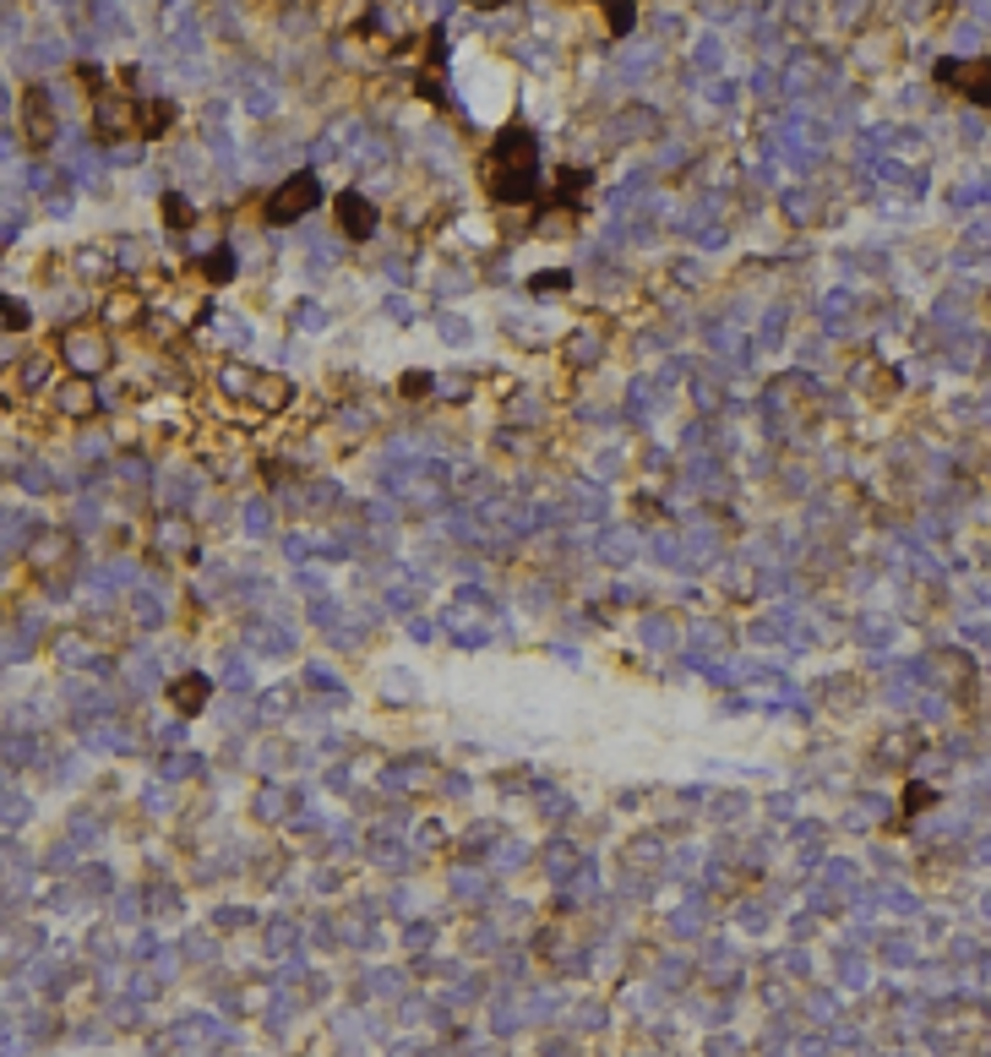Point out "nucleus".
I'll return each mask as SVG.
<instances>
[{
	"label": "nucleus",
	"instance_id": "nucleus-1",
	"mask_svg": "<svg viewBox=\"0 0 991 1057\" xmlns=\"http://www.w3.org/2000/svg\"><path fill=\"white\" fill-rule=\"evenodd\" d=\"M485 175H491V191H496L502 202H529V196H534V143H529L523 126H507V132L491 143Z\"/></svg>",
	"mask_w": 991,
	"mask_h": 1057
},
{
	"label": "nucleus",
	"instance_id": "nucleus-2",
	"mask_svg": "<svg viewBox=\"0 0 991 1057\" xmlns=\"http://www.w3.org/2000/svg\"><path fill=\"white\" fill-rule=\"evenodd\" d=\"M316 196H322L316 175H294V180H283L279 191H273V202H268V218H273V224H289V218L311 213V207H316Z\"/></svg>",
	"mask_w": 991,
	"mask_h": 1057
},
{
	"label": "nucleus",
	"instance_id": "nucleus-3",
	"mask_svg": "<svg viewBox=\"0 0 991 1057\" xmlns=\"http://www.w3.org/2000/svg\"><path fill=\"white\" fill-rule=\"evenodd\" d=\"M937 82L965 88V99H976V104H991V60H943Z\"/></svg>",
	"mask_w": 991,
	"mask_h": 1057
},
{
	"label": "nucleus",
	"instance_id": "nucleus-4",
	"mask_svg": "<svg viewBox=\"0 0 991 1057\" xmlns=\"http://www.w3.org/2000/svg\"><path fill=\"white\" fill-rule=\"evenodd\" d=\"M224 387H251V404H257V409H279L283 398H289V382H283V376H268V371H240V366H229V371H224Z\"/></svg>",
	"mask_w": 991,
	"mask_h": 1057
},
{
	"label": "nucleus",
	"instance_id": "nucleus-5",
	"mask_svg": "<svg viewBox=\"0 0 991 1057\" xmlns=\"http://www.w3.org/2000/svg\"><path fill=\"white\" fill-rule=\"evenodd\" d=\"M60 344H66V355H71L82 371H104V366H110V344H104L99 327H71Z\"/></svg>",
	"mask_w": 991,
	"mask_h": 1057
},
{
	"label": "nucleus",
	"instance_id": "nucleus-6",
	"mask_svg": "<svg viewBox=\"0 0 991 1057\" xmlns=\"http://www.w3.org/2000/svg\"><path fill=\"white\" fill-rule=\"evenodd\" d=\"M338 224H344V235H371V229H376V207H371L365 196L344 191V196H338Z\"/></svg>",
	"mask_w": 991,
	"mask_h": 1057
},
{
	"label": "nucleus",
	"instance_id": "nucleus-7",
	"mask_svg": "<svg viewBox=\"0 0 991 1057\" xmlns=\"http://www.w3.org/2000/svg\"><path fill=\"white\" fill-rule=\"evenodd\" d=\"M27 143H33V148L49 143V110H44V93H38V88L27 93Z\"/></svg>",
	"mask_w": 991,
	"mask_h": 1057
},
{
	"label": "nucleus",
	"instance_id": "nucleus-8",
	"mask_svg": "<svg viewBox=\"0 0 991 1057\" xmlns=\"http://www.w3.org/2000/svg\"><path fill=\"white\" fill-rule=\"evenodd\" d=\"M60 409H66V415H88V409H93V382H88V376L66 382V387H60Z\"/></svg>",
	"mask_w": 991,
	"mask_h": 1057
},
{
	"label": "nucleus",
	"instance_id": "nucleus-9",
	"mask_svg": "<svg viewBox=\"0 0 991 1057\" xmlns=\"http://www.w3.org/2000/svg\"><path fill=\"white\" fill-rule=\"evenodd\" d=\"M202 698H207V682H202V676H180V682H174V704H180V709H196Z\"/></svg>",
	"mask_w": 991,
	"mask_h": 1057
},
{
	"label": "nucleus",
	"instance_id": "nucleus-10",
	"mask_svg": "<svg viewBox=\"0 0 991 1057\" xmlns=\"http://www.w3.org/2000/svg\"><path fill=\"white\" fill-rule=\"evenodd\" d=\"M904 796H910V801H904V812H921V807H932V785H910Z\"/></svg>",
	"mask_w": 991,
	"mask_h": 1057
},
{
	"label": "nucleus",
	"instance_id": "nucleus-11",
	"mask_svg": "<svg viewBox=\"0 0 991 1057\" xmlns=\"http://www.w3.org/2000/svg\"><path fill=\"white\" fill-rule=\"evenodd\" d=\"M610 27L627 33V27H632V5H610Z\"/></svg>",
	"mask_w": 991,
	"mask_h": 1057
},
{
	"label": "nucleus",
	"instance_id": "nucleus-12",
	"mask_svg": "<svg viewBox=\"0 0 991 1057\" xmlns=\"http://www.w3.org/2000/svg\"><path fill=\"white\" fill-rule=\"evenodd\" d=\"M5 327H27V311L16 301H5Z\"/></svg>",
	"mask_w": 991,
	"mask_h": 1057
}]
</instances>
